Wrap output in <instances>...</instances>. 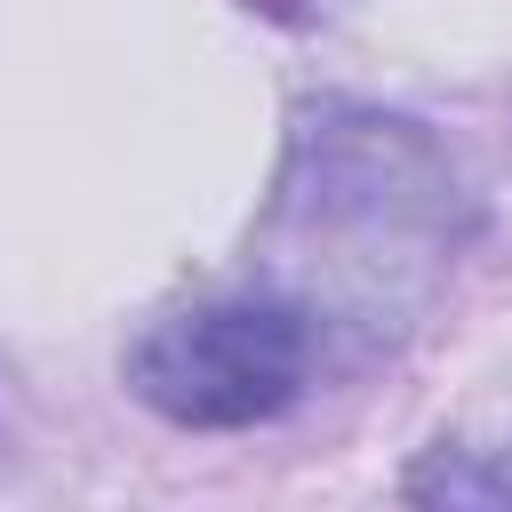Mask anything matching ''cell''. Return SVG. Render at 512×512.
I'll use <instances>...</instances> for the list:
<instances>
[{
    "mask_svg": "<svg viewBox=\"0 0 512 512\" xmlns=\"http://www.w3.org/2000/svg\"><path fill=\"white\" fill-rule=\"evenodd\" d=\"M312 352H320L312 320L288 296L248 288V296H216L152 320L128 344L120 376L152 416L184 432H240L296 408V392L312 384Z\"/></svg>",
    "mask_w": 512,
    "mask_h": 512,
    "instance_id": "7a4b0ae2",
    "label": "cell"
},
{
    "mask_svg": "<svg viewBox=\"0 0 512 512\" xmlns=\"http://www.w3.org/2000/svg\"><path fill=\"white\" fill-rule=\"evenodd\" d=\"M464 240V184L448 152L400 120L360 104H320L288 136V168L264 216V280L288 296L312 336L352 328L384 344L424 312Z\"/></svg>",
    "mask_w": 512,
    "mask_h": 512,
    "instance_id": "6da1fadb",
    "label": "cell"
}]
</instances>
